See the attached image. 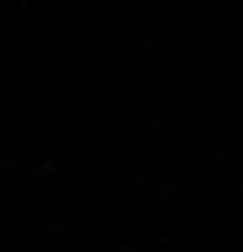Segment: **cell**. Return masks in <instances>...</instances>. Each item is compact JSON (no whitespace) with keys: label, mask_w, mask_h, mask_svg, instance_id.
Here are the masks:
<instances>
[]
</instances>
